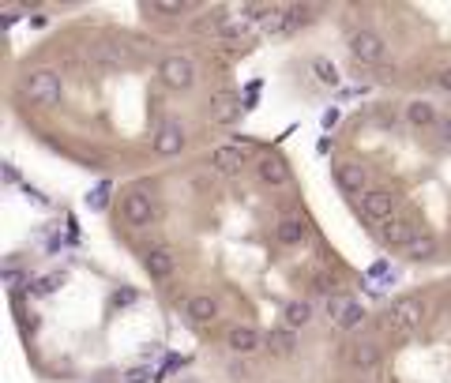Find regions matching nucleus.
<instances>
[{
	"label": "nucleus",
	"mask_w": 451,
	"mask_h": 383,
	"mask_svg": "<svg viewBox=\"0 0 451 383\" xmlns=\"http://www.w3.org/2000/svg\"><path fill=\"white\" fill-rule=\"evenodd\" d=\"M436 86H440V91H447V94H451V68H444V72L436 75Z\"/></svg>",
	"instance_id": "nucleus-31"
},
{
	"label": "nucleus",
	"mask_w": 451,
	"mask_h": 383,
	"mask_svg": "<svg viewBox=\"0 0 451 383\" xmlns=\"http://www.w3.org/2000/svg\"><path fill=\"white\" fill-rule=\"evenodd\" d=\"M106 200H109V181L94 184V188L87 192V207H91V211H106Z\"/></svg>",
	"instance_id": "nucleus-24"
},
{
	"label": "nucleus",
	"mask_w": 451,
	"mask_h": 383,
	"mask_svg": "<svg viewBox=\"0 0 451 383\" xmlns=\"http://www.w3.org/2000/svg\"><path fill=\"white\" fill-rule=\"evenodd\" d=\"M61 286H64V275H46V278L27 282V293H34V297H49V293L61 290Z\"/></svg>",
	"instance_id": "nucleus-22"
},
{
	"label": "nucleus",
	"mask_w": 451,
	"mask_h": 383,
	"mask_svg": "<svg viewBox=\"0 0 451 383\" xmlns=\"http://www.w3.org/2000/svg\"><path fill=\"white\" fill-rule=\"evenodd\" d=\"M226 346H229V353H256V349L263 346V335L256 331V327H248V323H237V327L226 331Z\"/></svg>",
	"instance_id": "nucleus-11"
},
{
	"label": "nucleus",
	"mask_w": 451,
	"mask_h": 383,
	"mask_svg": "<svg viewBox=\"0 0 451 383\" xmlns=\"http://www.w3.org/2000/svg\"><path fill=\"white\" fill-rule=\"evenodd\" d=\"M346 361H350V368H357V372H372L383 361V349H380V342H372V338H361V342L346 346Z\"/></svg>",
	"instance_id": "nucleus-9"
},
{
	"label": "nucleus",
	"mask_w": 451,
	"mask_h": 383,
	"mask_svg": "<svg viewBox=\"0 0 451 383\" xmlns=\"http://www.w3.org/2000/svg\"><path fill=\"white\" fill-rule=\"evenodd\" d=\"M357 383H365V379H357Z\"/></svg>",
	"instance_id": "nucleus-36"
},
{
	"label": "nucleus",
	"mask_w": 451,
	"mask_h": 383,
	"mask_svg": "<svg viewBox=\"0 0 451 383\" xmlns=\"http://www.w3.org/2000/svg\"><path fill=\"white\" fill-rule=\"evenodd\" d=\"M256 169H260V181L271 184V188H282V184H290V166H286L279 155H263Z\"/></svg>",
	"instance_id": "nucleus-14"
},
{
	"label": "nucleus",
	"mask_w": 451,
	"mask_h": 383,
	"mask_svg": "<svg viewBox=\"0 0 451 383\" xmlns=\"http://www.w3.org/2000/svg\"><path fill=\"white\" fill-rule=\"evenodd\" d=\"M184 0H155V4H151V12H158V15H181L184 12Z\"/></svg>",
	"instance_id": "nucleus-26"
},
{
	"label": "nucleus",
	"mask_w": 451,
	"mask_h": 383,
	"mask_svg": "<svg viewBox=\"0 0 451 383\" xmlns=\"http://www.w3.org/2000/svg\"><path fill=\"white\" fill-rule=\"evenodd\" d=\"M425 320V301L421 297H399L391 301V309L383 312V331L391 338H410Z\"/></svg>",
	"instance_id": "nucleus-1"
},
{
	"label": "nucleus",
	"mask_w": 451,
	"mask_h": 383,
	"mask_svg": "<svg viewBox=\"0 0 451 383\" xmlns=\"http://www.w3.org/2000/svg\"><path fill=\"white\" fill-rule=\"evenodd\" d=\"M173 267H177V256H173L170 248H151L147 256H143V271L155 282H166L173 275Z\"/></svg>",
	"instance_id": "nucleus-12"
},
{
	"label": "nucleus",
	"mask_w": 451,
	"mask_h": 383,
	"mask_svg": "<svg viewBox=\"0 0 451 383\" xmlns=\"http://www.w3.org/2000/svg\"><path fill=\"white\" fill-rule=\"evenodd\" d=\"M274 237H279V245L297 248V245H305V240H309V229H305L301 218H282L279 229H274Z\"/></svg>",
	"instance_id": "nucleus-18"
},
{
	"label": "nucleus",
	"mask_w": 451,
	"mask_h": 383,
	"mask_svg": "<svg viewBox=\"0 0 451 383\" xmlns=\"http://www.w3.org/2000/svg\"><path fill=\"white\" fill-rule=\"evenodd\" d=\"M350 53H354V60H361V64H383L388 60V46H383V38L372 34V30L350 34Z\"/></svg>",
	"instance_id": "nucleus-8"
},
{
	"label": "nucleus",
	"mask_w": 451,
	"mask_h": 383,
	"mask_svg": "<svg viewBox=\"0 0 451 383\" xmlns=\"http://www.w3.org/2000/svg\"><path fill=\"white\" fill-rule=\"evenodd\" d=\"M338 120H343V113H338V109H327V113H324V117H320V124H324V128H327V132H331V128H335V124H338Z\"/></svg>",
	"instance_id": "nucleus-28"
},
{
	"label": "nucleus",
	"mask_w": 451,
	"mask_h": 383,
	"mask_svg": "<svg viewBox=\"0 0 451 383\" xmlns=\"http://www.w3.org/2000/svg\"><path fill=\"white\" fill-rule=\"evenodd\" d=\"M312 72L320 75V83H327V86H335V83H338V68H335L331 60H324V57H320V60H312Z\"/></svg>",
	"instance_id": "nucleus-25"
},
{
	"label": "nucleus",
	"mask_w": 451,
	"mask_h": 383,
	"mask_svg": "<svg viewBox=\"0 0 451 383\" xmlns=\"http://www.w3.org/2000/svg\"><path fill=\"white\" fill-rule=\"evenodd\" d=\"M181 150H184V132L177 124H162L158 136H155V155L173 158V155H181Z\"/></svg>",
	"instance_id": "nucleus-16"
},
{
	"label": "nucleus",
	"mask_w": 451,
	"mask_h": 383,
	"mask_svg": "<svg viewBox=\"0 0 451 383\" xmlns=\"http://www.w3.org/2000/svg\"><path fill=\"white\" fill-rule=\"evenodd\" d=\"M23 98H27L30 105H57L61 98H64V83H61V75H57V72H49V68L30 72L27 79H23Z\"/></svg>",
	"instance_id": "nucleus-2"
},
{
	"label": "nucleus",
	"mask_w": 451,
	"mask_h": 383,
	"mask_svg": "<svg viewBox=\"0 0 451 383\" xmlns=\"http://www.w3.org/2000/svg\"><path fill=\"white\" fill-rule=\"evenodd\" d=\"M245 143H248V139H234L229 147H215L211 158H207V162H211V169L222 173V177L241 173V169H245V162H248V147Z\"/></svg>",
	"instance_id": "nucleus-6"
},
{
	"label": "nucleus",
	"mask_w": 451,
	"mask_h": 383,
	"mask_svg": "<svg viewBox=\"0 0 451 383\" xmlns=\"http://www.w3.org/2000/svg\"><path fill=\"white\" fill-rule=\"evenodd\" d=\"M181 383H200V379H181Z\"/></svg>",
	"instance_id": "nucleus-35"
},
{
	"label": "nucleus",
	"mask_w": 451,
	"mask_h": 383,
	"mask_svg": "<svg viewBox=\"0 0 451 383\" xmlns=\"http://www.w3.org/2000/svg\"><path fill=\"white\" fill-rule=\"evenodd\" d=\"M312 290H316V293H331V290H335V275H327V271H316V275H312Z\"/></svg>",
	"instance_id": "nucleus-27"
},
{
	"label": "nucleus",
	"mask_w": 451,
	"mask_h": 383,
	"mask_svg": "<svg viewBox=\"0 0 451 383\" xmlns=\"http://www.w3.org/2000/svg\"><path fill=\"white\" fill-rule=\"evenodd\" d=\"M184 312H189L192 323H211L218 316V301L211 297V293H196V297L184 301Z\"/></svg>",
	"instance_id": "nucleus-17"
},
{
	"label": "nucleus",
	"mask_w": 451,
	"mask_h": 383,
	"mask_svg": "<svg viewBox=\"0 0 451 383\" xmlns=\"http://www.w3.org/2000/svg\"><path fill=\"white\" fill-rule=\"evenodd\" d=\"M402 256L410 259V264H425V259H433V256H436V237H428V233H421V237H417V240H414L410 248L402 252Z\"/></svg>",
	"instance_id": "nucleus-21"
},
{
	"label": "nucleus",
	"mask_w": 451,
	"mask_h": 383,
	"mask_svg": "<svg viewBox=\"0 0 451 383\" xmlns=\"http://www.w3.org/2000/svg\"><path fill=\"white\" fill-rule=\"evenodd\" d=\"M440 136H444V143H451V113L444 117V124H440Z\"/></svg>",
	"instance_id": "nucleus-34"
},
{
	"label": "nucleus",
	"mask_w": 451,
	"mask_h": 383,
	"mask_svg": "<svg viewBox=\"0 0 451 383\" xmlns=\"http://www.w3.org/2000/svg\"><path fill=\"white\" fill-rule=\"evenodd\" d=\"M335 323L343 327V331H357V327L365 323V309H361V304H346V309H343V316H338Z\"/></svg>",
	"instance_id": "nucleus-23"
},
{
	"label": "nucleus",
	"mask_w": 451,
	"mask_h": 383,
	"mask_svg": "<svg viewBox=\"0 0 451 383\" xmlns=\"http://www.w3.org/2000/svg\"><path fill=\"white\" fill-rule=\"evenodd\" d=\"M263 349L274 353V357H293L297 353V331H290V327L267 331V335H263Z\"/></svg>",
	"instance_id": "nucleus-15"
},
{
	"label": "nucleus",
	"mask_w": 451,
	"mask_h": 383,
	"mask_svg": "<svg viewBox=\"0 0 451 383\" xmlns=\"http://www.w3.org/2000/svg\"><path fill=\"white\" fill-rule=\"evenodd\" d=\"M395 192H388V188H369L365 195L357 200V211H361V218L365 222H376V226H383V222H391L395 218Z\"/></svg>",
	"instance_id": "nucleus-5"
},
{
	"label": "nucleus",
	"mask_w": 451,
	"mask_h": 383,
	"mask_svg": "<svg viewBox=\"0 0 451 383\" xmlns=\"http://www.w3.org/2000/svg\"><path fill=\"white\" fill-rule=\"evenodd\" d=\"M406 120H410L414 128H433L436 124V105L425 102V98H417V102L406 105Z\"/></svg>",
	"instance_id": "nucleus-19"
},
{
	"label": "nucleus",
	"mask_w": 451,
	"mask_h": 383,
	"mask_svg": "<svg viewBox=\"0 0 451 383\" xmlns=\"http://www.w3.org/2000/svg\"><path fill=\"white\" fill-rule=\"evenodd\" d=\"M309 320H312V304H309V301H290V304L282 309V323L290 327V331H297V327H305Z\"/></svg>",
	"instance_id": "nucleus-20"
},
{
	"label": "nucleus",
	"mask_w": 451,
	"mask_h": 383,
	"mask_svg": "<svg viewBox=\"0 0 451 383\" xmlns=\"http://www.w3.org/2000/svg\"><path fill=\"white\" fill-rule=\"evenodd\" d=\"M417 237H421V229L414 226V218H410V214H395L391 222H383V226H380V240H383V245L402 248V252L410 248Z\"/></svg>",
	"instance_id": "nucleus-7"
},
{
	"label": "nucleus",
	"mask_w": 451,
	"mask_h": 383,
	"mask_svg": "<svg viewBox=\"0 0 451 383\" xmlns=\"http://www.w3.org/2000/svg\"><path fill=\"white\" fill-rule=\"evenodd\" d=\"M19 278H23V275H19L15 267H8V271H4V282H8V286H19Z\"/></svg>",
	"instance_id": "nucleus-32"
},
{
	"label": "nucleus",
	"mask_w": 451,
	"mask_h": 383,
	"mask_svg": "<svg viewBox=\"0 0 451 383\" xmlns=\"http://www.w3.org/2000/svg\"><path fill=\"white\" fill-rule=\"evenodd\" d=\"M125 379H128V383H147V379H151V368H132Z\"/></svg>",
	"instance_id": "nucleus-29"
},
{
	"label": "nucleus",
	"mask_w": 451,
	"mask_h": 383,
	"mask_svg": "<svg viewBox=\"0 0 451 383\" xmlns=\"http://www.w3.org/2000/svg\"><path fill=\"white\" fill-rule=\"evenodd\" d=\"M120 218H125L128 226H151L158 218V203H155V195L151 192H143V188H132L120 195Z\"/></svg>",
	"instance_id": "nucleus-4"
},
{
	"label": "nucleus",
	"mask_w": 451,
	"mask_h": 383,
	"mask_svg": "<svg viewBox=\"0 0 451 383\" xmlns=\"http://www.w3.org/2000/svg\"><path fill=\"white\" fill-rule=\"evenodd\" d=\"M132 301H136V290H120L117 293V304H132Z\"/></svg>",
	"instance_id": "nucleus-33"
},
{
	"label": "nucleus",
	"mask_w": 451,
	"mask_h": 383,
	"mask_svg": "<svg viewBox=\"0 0 451 383\" xmlns=\"http://www.w3.org/2000/svg\"><path fill=\"white\" fill-rule=\"evenodd\" d=\"M335 184L343 188L346 195H365L369 192V173L357 166V162H343V166H335Z\"/></svg>",
	"instance_id": "nucleus-10"
},
{
	"label": "nucleus",
	"mask_w": 451,
	"mask_h": 383,
	"mask_svg": "<svg viewBox=\"0 0 451 383\" xmlns=\"http://www.w3.org/2000/svg\"><path fill=\"white\" fill-rule=\"evenodd\" d=\"M158 79L170 86V91H192L196 86V64L184 57V53H166L158 64Z\"/></svg>",
	"instance_id": "nucleus-3"
},
{
	"label": "nucleus",
	"mask_w": 451,
	"mask_h": 383,
	"mask_svg": "<svg viewBox=\"0 0 451 383\" xmlns=\"http://www.w3.org/2000/svg\"><path fill=\"white\" fill-rule=\"evenodd\" d=\"M211 120L215 124H234V120H241V98L234 91H218L211 98Z\"/></svg>",
	"instance_id": "nucleus-13"
},
{
	"label": "nucleus",
	"mask_w": 451,
	"mask_h": 383,
	"mask_svg": "<svg viewBox=\"0 0 451 383\" xmlns=\"http://www.w3.org/2000/svg\"><path fill=\"white\" fill-rule=\"evenodd\" d=\"M4 181L8 184H23V177H19V169L12 166V162H4Z\"/></svg>",
	"instance_id": "nucleus-30"
}]
</instances>
